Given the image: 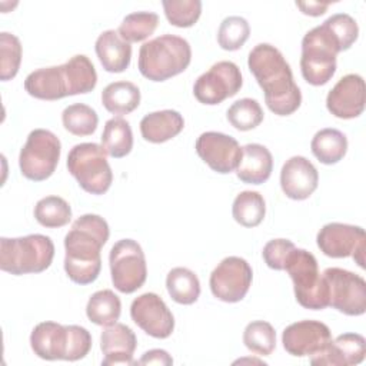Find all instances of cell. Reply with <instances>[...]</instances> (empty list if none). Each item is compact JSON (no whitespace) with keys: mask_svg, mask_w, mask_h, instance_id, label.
Masks as SVG:
<instances>
[{"mask_svg":"<svg viewBox=\"0 0 366 366\" xmlns=\"http://www.w3.org/2000/svg\"><path fill=\"white\" fill-rule=\"evenodd\" d=\"M109 264L113 286L122 293H133L146 282V257L142 246L133 239H122L113 244Z\"/></svg>","mask_w":366,"mask_h":366,"instance_id":"9","label":"cell"},{"mask_svg":"<svg viewBox=\"0 0 366 366\" xmlns=\"http://www.w3.org/2000/svg\"><path fill=\"white\" fill-rule=\"evenodd\" d=\"M243 84L240 69L236 63L222 60L200 74L193 86L194 97L203 104H219L234 96Z\"/></svg>","mask_w":366,"mask_h":366,"instance_id":"11","label":"cell"},{"mask_svg":"<svg viewBox=\"0 0 366 366\" xmlns=\"http://www.w3.org/2000/svg\"><path fill=\"white\" fill-rule=\"evenodd\" d=\"M310 149L320 163L335 164L345 157L347 152V139L340 130L326 127L313 136Z\"/></svg>","mask_w":366,"mask_h":366,"instance_id":"27","label":"cell"},{"mask_svg":"<svg viewBox=\"0 0 366 366\" xmlns=\"http://www.w3.org/2000/svg\"><path fill=\"white\" fill-rule=\"evenodd\" d=\"M184 127L183 116L176 110H159L140 120V133L150 143H164L176 137Z\"/></svg>","mask_w":366,"mask_h":366,"instance_id":"25","label":"cell"},{"mask_svg":"<svg viewBox=\"0 0 366 366\" xmlns=\"http://www.w3.org/2000/svg\"><path fill=\"white\" fill-rule=\"evenodd\" d=\"M54 244L49 236L27 234L0 239V269L14 276L41 273L53 262Z\"/></svg>","mask_w":366,"mask_h":366,"instance_id":"5","label":"cell"},{"mask_svg":"<svg viewBox=\"0 0 366 366\" xmlns=\"http://www.w3.org/2000/svg\"><path fill=\"white\" fill-rule=\"evenodd\" d=\"M137 346L134 332L123 323L106 326L100 335V349L104 355L102 365H137L133 353Z\"/></svg>","mask_w":366,"mask_h":366,"instance_id":"20","label":"cell"},{"mask_svg":"<svg viewBox=\"0 0 366 366\" xmlns=\"http://www.w3.org/2000/svg\"><path fill=\"white\" fill-rule=\"evenodd\" d=\"M253 272L239 256L224 257L212 272L209 285L214 297L226 303L240 302L250 289Z\"/></svg>","mask_w":366,"mask_h":366,"instance_id":"13","label":"cell"},{"mask_svg":"<svg viewBox=\"0 0 366 366\" xmlns=\"http://www.w3.org/2000/svg\"><path fill=\"white\" fill-rule=\"evenodd\" d=\"M366 92L360 74L350 73L339 79L326 97L327 110L339 119H355L365 110Z\"/></svg>","mask_w":366,"mask_h":366,"instance_id":"17","label":"cell"},{"mask_svg":"<svg viewBox=\"0 0 366 366\" xmlns=\"http://www.w3.org/2000/svg\"><path fill=\"white\" fill-rule=\"evenodd\" d=\"M109 224L99 214H83L64 237V270L77 285L93 283L102 269L100 250L109 240Z\"/></svg>","mask_w":366,"mask_h":366,"instance_id":"2","label":"cell"},{"mask_svg":"<svg viewBox=\"0 0 366 366\" xmlns=\"http://www.w3.org/2000/svg\"><path fill=\"white\" fill-rule=\"evenodd\" d=\"M61 122L69 133L74 136H90L97 129L99 116L90 106L74 103L63 110Z\"/></svg>","mask_w":366,"mask_h":366,"instance_id":"35","label":"cell"},{"mask_svg":"<svg viewBox=\"0 0 366 366\" xmlns=\"http://www.w3.org/2000/svg\"><path fill=\"white\" fill-rule=\"evenodd\" d=\"M24 90L40 100H59L69 96V86L63 64L31 71L24 80Z\"/></svg>","mask_w":366,"mask_h":366,"instance_id":"22","label":"cell"},{"mask_svg":"<svg viewBox=\"0 0 366 366\" xmlns=\"http://www.w3.org/2000/svg\"><path fill=\"white\" fill-rule=\"evenodd\" d=\"M173 359L172 356L163 350V349H152L146 352L140 360H137V365H172Z\"/></svg>","mask_w":366,"mask_h":366,"instance_id":"42","label":"cell"},{"mask_svg":"<svg viewBox=\"0 0 366 366\" xmlns=\"http://www.w3.org/2000/svg\"><path fill=\"white\" fill-rule=\"evenodd\" d=\"M285 270L289 273L296 300L310 310H322L329 306V287L319 273L316 257L305 249H293L286 260Z\"/></svg>","mask_w":366,"mask_h":366,"instance_id":"6","label":"cell"},{"mask_svg":"<svg viewBox=\"0 0 366 366\" xmlns=\"http://www.w3.org/2000/svg\"><path fill=\"white\" fill-rule=\"evenodd\" d=\"M30 346L34 355L44 360H67L70 352V325L41 322L30 335Z\"/></svg>","mask_w":366,"mask_h":366,"instance_id":"19","label":"cell"},{"mask_svg":"<svg viewBox=\"0 0 366 366\" xmlns=\"http://www.w3.org/2000/svg\"><path fill=\"white\" fill-rule=\"evenodd\" d=\"M366 355V340L359 333H343L327 345V347L313 355L312 365L352 366L363 362Z\"/></svg>","mask_w":366,"mask_h":366,"instance_id":"21","label":"cell"},{"mask_svg":"<svg viewBox=\"0 0 366 366\" xmlns=\"http://www.w3.org/2000/svg\"><path fill=\"white\" fill-rule=\"evenodd\" d=\"M233 219L244 227L259 226L266 214V203L259 192H240L232 206Z\"/></svg>","mask_w":366,"mask_h":366,"instance_id":"32","label":"cell"},{"mask_svg":"<svg viewBox=\"0 0 366 366\" xmlns=\"http://www.w3.org/2000/svg\"><path fill=\"white\" fill-rule=\"evenodd\" d=\"M102 147L114 159L127 156L133 149V133L129 122L123 117L107 120L102 133Z\"/></svg>","mask_w":366,"mask_h":366,"instance_id":"29","label":"cell"},{"mask_svg":"<svg viewBox=\"0 0 366 366\" xmlns=\"http://www.w3.org/2000/svg\"><path fill=\"white\" fill-rule=\"evenodd\" d=\"M250 34V26L246 19L240 16L226 17L217 30V43L223 50H239Z\"/></svg>","mask_w":366,"mask_h":366,"instance_id":"38","label":"cell"},{"mask_svg":"<svg viewBox=\"0 0 366 366\" xmlns=\"http://www.w3.org/2000/svg\"><path fill=\"white\" fill-rule=\"evenodd\" d=\"M34 217L44 227H61L70 222L71 207L60 196H46L36 203Z\"/></svg>","mask_w":366,"mask_h":366,"instance_id":"34","label":"cell"},{"mask_svg":"<svg viewBox=\"0 0 366 366\" xmlns=\"http://www.w3.org/2000/svg\"><path fill=\"white\" fill-rule=\"evenodd\" d=\"M199 157L220 174L232 173L242 159V147L237 140L220 132H204L196 140Z\"/></svg>","mask_w":366,"mask_h":366,"instance_id":"15","label":"cell"},{"mask_svg":"<svg viewBox=\"0 0 366 366\" xmlns=\"http://www.w3.org/2000/svg\"><path fill=\"white\" fill-rule=\"evenodd\" d=\"M0 79L3 81L11 80L21 63V43L17 36L7 31L0 33Z\"/></svg>","mask_w":366,"mask_h":366,"instance_id":"40","label":"cell"},{"mask_svg":"<svg viewBox=\"0 0 366 366\" xmlns=\"http://www.w3.org/2000/svg\"><path fill=\"white\" fill-rule=\"evenodd\" d=\"M322 274L329 287V306L347 316L366 312V282L362 276L340 267H327Z\"/></svg>","mask_w":366,"mask_h":366,"instance_id":"10","label":"cell"},{"mask_svg":"<svg viewBox=\"0 0 366 366\" xmlns=\"http://www.w3.org/2000/svg\"><path fill=\"white\" fill-rule=\"evenodd\" d=\"M159 24V16L153 11H134L127 14L119 26V36L127 43L143 41L150 37Z\"/></svg>","mask_w":366,"mask_h":366,"instance_id":"33","label":"cell"},{"mask_svg":"<svg viewBox=\"0 0 366 366\" xmlns=\"http://www.w3.org/2000/svg\"><path fill=\"white\" fill-rule=\"evenodd\" d=\"M166 289L179 305H192L200 296V282L187 267H173L166 276Z\"/></svg>","mask_w":366,"mask_h":366,"instance_id":"31","label":"cell"},{"mask_svg":"<svg viewBox=\"0 0 366 366\" xmlns=\"http://www.w3.org/2000/svg\"><path fill=\"white\" fill-rule=\"evenodd\" d=\"M162 6L169 23L182 29L193 26L202 14L200 0H163Z\"/></svg>","mask_w":366,"mask_h":366,"instance_id":"39","label":"cell"},{"mask_svg":"<svg viewBox=\"0 0 366 366\" xmlns=\"http://www.w3.org/2000/svg\"><path fill=\"white\" fill-rule=\"evenodd\" d=\"M102 104L113 114H129L140 104V90L132 81H113L103 89Z\"/></svg>","mask_w":366,"mask_h":366,"instance_id":"26","label":"cell"},{"mask_svg":"<svg viewBox=\"0 0 366 366\" xmlns=\"http://www.w3.org/2000/svg\"><path fill=\"white\" fill-rule=\"evenodd\" d=\"M332 342L330 329L319 320H300L289 325L282 333L285 350L296 357L323 352Z\"/></svg>","mask_w":366,"mask_h":366,"instance_id":"16","label":"cell"},{"mask_svg":"<svg viewBox=\"0 0 366 366\" xmlns=\"http://www.w3.org/2000/svg\"><path fill=\"white\" fill-rule=\"evenodd\" d=\"M106 150L97 143H80L67 154V169L79 186L90 194L106 193L113 182Z\"/></svg>","mask_w":366,"mask_h":366,"instance_id":"7","label":"cell"},{"mask_svg":"<svg viewBox=\"0 0 366 366\" xmlns=\"http://www.w3.org/2000/svg\"><path fill=\"white\" fill-rule=\"evenodd\" d=\"M247 66L263 89L264 102L270 112L277 116H289L300 107V89L279 49L269 43L254 46L249 53Z\"/></svg>","mask_w":366,"mask_h":366,"instance_id":"1","label":"cell"},{"mask_svg":"<svg viewBox=\"0 0 366 366\" xmlns=\"http://www.w3.org/2000/svg\"><path fill=\"white\" fill-rule=\"evenodd\" d=\"M60 153L61 143L54 133L46 129L31 130L19 156L21 174L33 182L49 179L59 164Z\"/></svg>","mask_w":366,"mask_h":366,"instance_id":"8","label":"cell"},{"mask_svg":"<svg viewBox=\"0 0 366 366\" xmlns=\"http://www.w3.org/2000/svg\"><path fill=\"white\" fill-rule=\"evenodd\" d=\"M319 173L313 163L303 156H293L285 162L280 170L283 193L293 200H305L317 189Z\"/></svg>","mask_w":366,"mask_h":366,"instance_id":"18","label":"cell"},{"mask_svg":"<svg viewBox=\"0 0 366 366\" xmlns=\"http://www.w3.org/2000/svg\"><path fill=\"white\" fill-rule=\"evenodd\" d=\"M94 50L103 69L109 73H122L130 66L132 46L116 30H106L99 34Z\"/></svg>","mask_w":366,"mask_h":366,"instance_id":"24","label":"cell"},{"mask_svg":"<svg viewBox=\"0 0 366 366\" xmlns=\"http://www.w3.org/2000/svg\"><path fill=\"white\" fill-rule=\"evenodd\" d=\"M273 170V157L269 149L259 143H249L242 147V159L236 169V176L243 183L262 184Z\"/></svg>","mask_w":366,"mask_h":366,"instance_id":"23","label":"cell"},{"mask_svg":"<svg viewBox=\"0 0 366 366\" xmlns=\"http://www.w3.org/2000/svg\"><path fill=\"white\" fill-rule=\"evenodd\" d=\"M192 60V49L186 39L163 34L140 46L139 70L152 81H164L180 74Z\"/></svg>","mask_w":366,"mask_h":366,"instance_id":"3","label":"cell"},{"mask_svg":"<svg viewBox=\"0 0 366 366\" xmlns=\"http://www.w3.org/2000/svg\"><path fill=\"white\" fill-rule=\"evenodd\" d=\"M263 110L254 99L236 100L226 113L227 122L240 132H247L257 127L263 122Z\"/></svg>","mask_w":366,"mask_h":366,"instance_id":"37","label":"cell"},{"mask_svg":"<svg viewBox=\"0 0 366 366\" xmlns=\"http://www.w3.org/2000/svg\"><path fill=\"white\" fill-rule=\"evenodd\" d=\"M316 243L325 256L333 259L352 256L362 269L365 267V230L360 226L327 223L319 230Z\"/></svg>","mask_w":366,"mask_h":366,"instance_id":"12","label":"cell"},{"mask_svg":"<svg viewBox=\"0 0 366 366\" xmlns=\"http://www.w3.org/2000/svg\"><path fill=\"white\" fill-rule=\"evenodd\" d=\"M132 320L149 336L166 339L173 333L174 317L163 299L152 292L137 296L130 306Z\"/></svg>","mask_w":366,"mask_h":366,"instance_id":"14","label":"cell"},{"mask_svg":"<svg viewBox=\"0 0 366 366\" xmlns=\"http://www.w3.org/2000/svg\"><path fill=\"white\" fill-rule=\"evenodd\" d=\"M340 51H343L342 41L327 20L309 30L302 40L303 79L312 86L326 84L336 71V56Z\"/></svg>","mask_w":366,"mask_h":366,"instance_id":"4","label":"cell"},{"mask_svg":"<svg viewBox=\"0 0 366 366\" xmlns=\"http://www.w3.org/2000/svg\"><path fill=\"white\" fill-rule=\"evenodd\" d=\"M295 247L293 242L287 239H273L267 242L262 252L264 263L273 270H285L286 260Z\"/></svg>","mask_w":366,"mask_h":366,"instance_id":"41","label":"cell"},{"mask_svg":"<svg viewBox=\"0 0 366 366\" xmlns=\"http://www.w3.org/2000/svg\"><path fill=\"white\" fill-rule=\"evenodd\" d=\"M122 313V302L119 296L110 290L103 289L93 293L86 305V315L90 322L99 326L114 325Z\"/></svg>","mask_w":366,"mask_h":366,"instance_id":"30","label":"cell"},{"mask_svg":"<svg viewBox=\"0 0 366 366\" xmlns=\"http://www.w3.org/2000/svg\"><path fill=\"white\" fill-rule=\"evenodd\" d=\"M243 343L250 352L259 356H269L276 347V332L269 322H250L244 327Z\"/></svg>","mask_w":366,"mask_h":366,"instance_id":"36","label":"cell"},{"mask_svg":"<svg viewBox=\"0 0 366 366\" xmlns=\"http://www.w3.org/2000/svg\"><path fill=\"white\" fill-rule=\"evenodd\" d=\"M296 6L302 10L303 14L309 16H322L326 9L329 7V3H319V1H296Z\"/></svg>","mask_w":366,"mask_h":366,"instance_id":"43","label":"cell"},{"mask_svg":"<svg viewBox=\"0 0 366 366\" xmlns=\"http://www.w3.org/2000/svg\"><path fill=\"white\" fill-rule=\"evenodd\" d=\"M64 73L69 86V96L90 93L97 84V73L84 54H76L70 57L64 64Z\"/></svg>","mask_w":366,"mask_h":366,"instance_id":"28","label":"cell"}]
</instances>
